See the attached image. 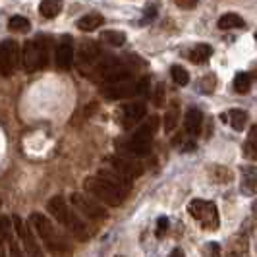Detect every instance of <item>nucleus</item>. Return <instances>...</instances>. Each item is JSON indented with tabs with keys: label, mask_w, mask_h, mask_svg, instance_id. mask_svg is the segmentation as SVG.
I'll return each mask as SVG.
<instances>
[{
	"label": "nucleus",
	"mask_w": 257,
	"mask_h": 257,
	"mask_svg": "<svg viewBox=\"0 0 257 257\" xmlns=\"http://www.w3.org/2000/svg\"><path fill=\"white\" fill-rule=\"evenodd\" d=\"M49 213H51L54 219L58 220V224H62L66 230L72 232L76 238L79 240H85V238H89V228H87V224L81 220V217L77 215L74 209H70L68 203H66V199L62 195H56V197H52L51 201H49Z\"/></svg>",
	"instance_id": "f257e3e1"
},
{
	"label": "nucleus",
	"mask_w": 257,
	"mask_h": 257,
	"mask_svg": "<svg viewBox=\"0 0 257 257\" xmlns=\"http://www.w3.org/2000/svg\"><path fill=\"white\" fill-rule=\"evenodd\" d=\"M29 224L33 226V230L37 232V236L43 240V244L47 245L52 253H64V251H68L66 240L56 232V228L52 226V222L47 219L45 215H41V213H31Z\"/></svg>",
	"instance_id": "f03ea898"
},
{
	"label": "nucleus",
	"mask_w": 257,
	"mask_h": 257,
	"mask_svg": "<svg viewBox=\"0 0 257 257\" xmlns=\"http://www.w3.org/2000/svg\"><path fill=\"white\" fill-rule=\"evenodd\" d=\"M49 39L39 37L33 41L24 43V51H22V64L27 74H33L41 68L49 64Z\"/></svg>",
	"instance_id": "7ed1b4c3"
},
{
	"label": "nucleus",
	"mask_w": 257,
	"mask_h": 257,
	"mask_svg": "<svg viewBox=\"0 0 257 257\" xmlns=\"http://www.w3.org/2000/svg\"><path fill=\"white\" fill-rule=\"evenodd\" d=\"M157 128H159V118L151 116V120H147L143 126H140L130 136L126 142H122L124 149L132 155H147L151 151V142H153Z\"/></svg>",
	"instance_id": "20e7f679"
},
{
	"label": "nucleus",
	"mask_w": 257,
	"mask_h": 257,
	"mask_svg": "<svg viewBox=\"0 0 257 257\" xmlns=\"http://www.w3.org/2000/svg\"><path fill=\"white\" fill-rule=\"evenodd\" d=\"M83 190L85 193L93 197L95 201H99V203H104V205H120L126 197L124 195H120V193L116 192L114 188H110L106 182H103L99 176H89V178H85L83 182Z\"/></svg>",
	"instance_id": "39448f33"
},
{
	"label": "nucleus",
	"mask_w": 257,
	"mask_h": 257,
	"mask_svg": "<svg viewBox=\"0 0 257 257\" xmlns=\"http://www.w3.org/2000/svg\"><path fill=\"white\" fill-rule=\"evenodd\" d=\"M147 91H149V79L147 77H143L140 81L124 79V81H118V83H106V85L101 87V93L106 99H110V101L126 99V97H136V95H145Z\"/></svg>",
	"instance_id": "423d86ee"
},
{
	"label": "nucleus",
	"mask_w": 257,
	"mask_h": 257,
	"mask_svg": "<svg viewBox=\"0 0 257 257\" xmlns=\"http://www.w3.org/2000/svg\"><path fill=\"white\" fill-rule=\"evenodd\" d=\"M188 211H190V215L193 219L201 222V226L205 230H217L219 228L220 219L215 203L205 201V199H192L190 205H188Z\"/></svg>",
	"instance_id": "0eeeda50"
},
{
	"label": "nucleus",
	"mask_w": 257,
	"mask_h": 257,
	"mask_svg": "<svg viewBox=\"0 0 257 257\" xmlns=\"http://www.w3.org/2000/svg\"><path fill=\"white\" fill-rule=\"evenodd\" d=\"M70 203L74 207L77 215H83L91 220H104L108 217L106 209H104L99 201H95L93 197H89L87 193H72Z\"/></svg>",
	"instance_id": "6e6552de"
},
{
	"label": "nucleus",
	"mask_w": 257,
	"mask_h": 257,
	"mask_svg": "<svg viewBox=\"0 0 257 257\" xmlns=\"http://www.w3.org/2000/svg\"><path fill=\"white\" fill-rule=\"evenodd\" d=\"M20 64V47L16 41H4L0 45V76L10 77Z\"/></svg>",
	"instance_id": "1a4fd4ad"
},
{
	"label": "nucleus",
	"mask_w": 257,
	"mask_h": 257,
	"mask_svg": "<svg viewBox=\"0 0 257 257\" xmlns=\"http://www.w3.org/2000/svg\"><path fill=\"white\" fill-rule=\"evenodd\" d=\"M12 222L16 232H18V236H20V240H22V244H24V253H26V257H45L43 255V249L39 247L37 240L33 236V232H31V228L27 226L26 222L20 219V217H12Z\"/></svg>",
	"instance_id": "9d476101"
},
{
	"label": "nucleus",
	"mask_w": 257,
	"mask_h": 257,
	"mask_svg": "<svg viewBox=\"0 0 257 257\" xmlns=\"http://www.w3.org/2000/svg\"><path fill=\"white\" fill-rule=\"evenodd\" d=\"M99 74L104 81L108 83H118V81H124V79H130L132 76V70L128 68L126 62L122 60H116V58H110L103 64L99 66Z\"/></svg>",
	"instance_id": "9b49d317"
},
{
	"label": "nucleus",
	"mask_w": 257,
	"mask_h": 257,
	"mask_svg": "<svg viewBox=\"0 0 257 257\" xmlns=\"http://www.w3.org/2000/svg\"><path fill=\"white\" fill-rule=\"evenodd\" d=\"M97 176H99L103 182H106L110 188H114L120 195L128 197L130 190H132V180L126 178L124 174H120V172L114 170V168H101V170L97 172Z\"/></svg>",
	"instance_id": "f8f14e48"
},
{
	"label": "nucleus",
	"mask_w": 257,
	"mask_h": 257,
	"mask_svg": "<svg viewBox=\"0 0 257 257\" xmlns=\"http://www.w3.org/2000/svg\"><path fill=\"white\" fill-rule=\"evenodd\" d=\"M110 165L114 170H118L120 174H124L126 178L134 180V178H140L143 174V165L136 159H130V157H122V155H114L110 157Z\"/></svg>",
	"instance_id": "ddd939ff"
},
{
	"label": "nucleus",
	"mask_w": 257,
	"mask_h": 257,
	"mask_svg": "<svg viewBox=\"0 0 257 257\" xmlns=\"http://www.w3.org/2000/svg\"><path fill=\"white\" fill-rule=\"evenodd\" d=\"M54 60L58 70H70L72 68V60H74V43L70 37H64L58 47H56V54H54Z\"/></svg>",
	"instance_id": "4468645a"
},
{
	"label": "nucleus",
	"mask_w": 257,
	"mask_h": 257,
	"mask_svg": "<svg viewBox=\"0 0 257 257\" xmlns=\"http://www.w3.org/2000/svg\"><path fill=\"white\" fill-rule=\"evenodd\" d=\"M145 116V104L143 103H130L122 108L120 112V122L124 128H134L136 124H140Z\"/></svg>",
	"instance_id": "2eb2a0df"
},
{
	"label": "nucleus",
	"mask_w": 257,
	"mask_h": 257,
	"mask_svg": "<svg viewBox=\"0 0 257 257\" xmlns=\"http://www.w3.org/2000/svg\"><path fill=\"white\" fill-rule=\"evenodd\" d=\"M184 124H186V132H188L190 136H197V134L201 132V126H203V112H201L199 108L192 106V108L186 112Z\"/></svg>",
	"instance_id": "dca6fc26"
},
{
	"label": "nucleus",
	"mask_w": 257,
	"mask_h": 257,
	"mask_svg": "<svg viewBox=\"0 0 257 257\" xmlns=\"http://www.w3.org/2000/svg\"><path fill=\"white\" fill-rule=\"evenodd\" d=\"M222 120H226L236 132H242L245 128V124H247V120H249V116L242 108H232V110H228L226 114L222 116Z\"/></svg>",
	"instance_id": "f3484780"
},
{
	"label": "nucleus",
	"mask_w": 257,
	"mask_h": 257,
	"mask_svg": "<svg viewBox=\"0 0 257 257\" xmlns=\"http://www.w3.org/2000/svg\"><path fill=\"white\" fill-rule=\"evenodd\" d=\"M104 24V18L101 14H85L77 20V27L81 31H95Z\"/></svg>",
	"instance_id": "a211bd4d"
},
{
	"label": "nucleus",
	"mask_w": 257,
	"mask_h": 257,
	"mask_svg": "<svg viewBox=\"0 0 257 257\" xmlns=\"http://www.w3.org/2000/svg\"><path fill=\"white\" fill-rule=\"evenodd\" d=\"M242 190L245 193H255L257 190V168L255 167H244L242 168Z\"/></svg>",
	"instance_id": "6ab92c4d"
},
{
	"label": "nucleus",
	"mask_w": 257,
	"mask_h": 257,
	"mask_svg": "<svg viewBox=\"0 0 257 257\" xmlns=\"http://www.w3.org/2000/svg\"><path fill=\"white\" fill-rule=\"evenodd\" d=\"M39 12L43 18H56L62 12V0H41L39 4Z\"/></svg>",
	"instance_id": "aec40b11"
},
{
	"label": "nucleus",
	"mask_w": 257,
	"mask_h": 257,
	"mask_svg": "<svg viewBox=\"0 0 257 257\" xmlns=\"http://www.w3.org/2000/svg\"><path fill=\"white\" fill-rule=\"evenodd\" d=\"M219 27L220 29H240V27H245V22L242 20V16L234 12L222 14L219 20Z\"/></svg>",
	"instance_id": "412c9836"
},
{
	"label": "nucleus",
	"mask_w": 257,
	"mask_h": 257,
	"mask_svg": "<svg viewBox=\"0 0 257 257\" xmlns=\"http://www.w3.org/2000/svg\"><path fill=\"white\" fill-rule=\"evenodd\" d=\"M211 56H213V49H211L209 45H205V43L193 47L192 52H190V60L195 62V64H203V62H207Z\"/></svg>",
	"instance_id": "4be33fe9"
},
{
	"label": "nucleus",
	"mask_w": 257,
	"mask_h": 257,
	"mask_svg": "<svg viewBox=\"0 0 257 257\" xmlns=\"http://www.w3.org/2000/svg\"><path fill=\"white\" fill-rule=\"evenodd\" d=\"M101 39H103L104 43H108V45H112V47H122L124 43H126V33L124 31H116V29H106L101 33Z\"/></svg>",
	"instance_id": "5701e85b"
},
{
	"label": "nucleus",
	"mask_w": 257,
	"mask_h": 257,
	"mask_svg": "<svg viewBox=\"0 0 257 257\" xmlns=\"http://www.w3.org/2000/svg\"><path fill=\"white\" fill-rule=\"evenodd\" d=\"M178 118H180V110H178V104H170L165 112V120H163V126L167 132H172L178 124Z\"/></svg>",
	"instance_id": "b1692460"
},
{
	"label": "nucleus",
	"mask_w": 257,
	"mask_h": 257,
	"mask_svg": "<svg viewBox=\"0 0 257 257\" xmlns=\"http://www.w3.org/2000/svg\"><path fill=\"white\" fill-rule=\"evenodd\" d=\"M211 180L219 182V184H228L234 180V174L230 168L226 167H213L211 168Z\"/></svg>",
	"instance_id": "393cba45"
},
{
	"label": "nucleus",
	"mask_w": 257,
	"mask_h": 257,
	"mask_svg": "<svg viewBox=\"0 0 257 257\" xmlns=\"http://www.w3.org/2000/svg\"><path fill=\"white\" fill-rule=\"evenodd\" d=\"M234 89H236V93H240V95L247 93V91L251 89V76L245 74V72L236 74V77H234Z\"/></svg>",
	"instance_id": "a878e982"
},
{
	"label": "nucleus",
	"mask_w": 257,
	"mask_h": 257,
	"mask_svg": "<svg viewBox=\"0 0 257 257\" xmlns=\"http://www.w3.org/2000/svg\"><path fill=\"white\" fill-rule=\"evenodd\" d=\"M81 58L85 60V62H93L97 56H99V47H97V43H93V41H85V43H81Z\"/></svg>",
	"instance_id": "bb28decb"
},
{
	"label": "nucleus",
	"mask_w": 257,
	"mask_h": 257,
	"mask_svg": "<svg viewBox=\"0 0 257 257\" xmlns=\"http://www.w3.org/2000/svg\"><path fill=\"white\" fill-rule=\"evenodd\" d=\"M170 76H172V81H174L176 85H182V87H184V85L190 83V74H188V70L182 68V66H172Z\"/></svg>",
	"instance_id": "cd10ccee"
},
{
	"label": "nucleus",
	"mask_w": 257,
	"mask_h": 257,
	"mask_svg": "<svg viewBox=\"0 0 257 257\" xmlns=\"http://www.w3.org/2000/svg\"><path fill=\"white\" fill-rule=\"evenodd\" d=\"M245 155L249 159H257V126L249 130L247 134V142H245Z\"/></svg>",
	"instance_id": "c85d7f7f"
},
{
	"label": "nucleus",
	"mask_w": 257,
	"mask_h": 257,
	"mask_svg": "<svg viewBox=\"0 0 257 257\" xmlns=\"http://www.w3.org/2000/svg\"><path fill=\"white\" fill-rule=\"evenodd\" d=\"M29 20L24 18V16H12L8 20V29L10 31H27L29 29Z\"/></svg>",
	"instance_id": "c756f323"
},
{
	"label": "nucleus",
	"mask_w": 257,
	"mask_h": 257,
	"mask_svg": "<svg viewBox=\"0 0 257 257\" xmlns=\"http://www.w3.org/2000/svg\"><path fill=\"white\" fill-rule=\"evenodd\" d=\"M12 238V224H10V219L2 217L0 219V245H4V242H8Z\"/></svg>",
	"instance_id": "7c9ffc66"
},
{
	"label": "nucleus",
	"mask_w": 257,
	"mask_h": 257,
	"mask_svg": "<svg viewBox=\"0 0 257 257\" xmlns=\"http://www.w3.org/2000/svg\"><path fill=\"white\" fill-rule=\"evenodd\" d=\"M232 255L234 257H245L247 255V242H245V240H234Z\"/></svg>",
	"instance_id": "2f4dec72"
},
{
	"label": "nucleus",
	"mask_w": 257,
	"mask_h": 257,
	"mask_svg": "<svg viewBox=\"0 0 257 257\" xmlns=\"http://www.w3.org/2000/svg\"><path fill=\"white\" fill-rule=\"evenodd\" d=\"M215 87H217V77H215V74H209V76H205L201 79V89L205 91V93H213Z\"/></svg>",
	"instance_id": "473e14b6"
},
{
	"label": "nucleus",
	"mask_w": 257,
	"mask_h": 257,
	"mask_svg": "<svg viewBox=\"0 0 257 257\" xmlns=\"http://www.w3.org/2000/svg\"><path fill=\"white\" fill-rule=\"evenodd\" d=\"M155 16H157V4H155V2H147V6H145V12H143V18H142V24H147V22H151Z\"/></svg>",
	"instance_id": "72a5a7b5"
},
{
	"label": "nucleus",
	"mask_w": 257,
	"mask_h": 257,
	"mask_svg": "<svg viewBox=\"0 0 257 257\" xmlns=\"http://www.w3.org/2000/svg\"><path fill=\"white\" fill-rule=\"evenodd\" d=\"M167 230H168V219L167 217H161V219L157 220V238H163L165 234H167Z\"/></svg>",
	"instance_id": "f704fd0d"
},
{
	"label": "nucleus",
	"mask_w": 257,
	"mask_h": 257,
	"mask_svg": "<svg viewBox=\"0 0 257 257\" xmlns=\"http://www.w3.org/2000/svg\"><path fill=\"white\" fill-rule=\"evenodd\" d=\"M8 251H10V257H24V255H22L20 245H18V242H16L14 238H10V240H8Z\"/></svg>",
	"instance_id": "c9c22d12"
},
{
	"label": "nucleus",
	"mask_w": 257,
	"mask_h": 257,
	"mask_svg": "<svg viewBox=\"0 0 257 257\" xmlns=\"http://www.w3.org/2000/svg\"><path fill=\"white\" fill-rule=\"evenodd\" d=\"M205 253H207V257H220V245H219V244H215V242L207 244Z\"/></svg>",
	"instance_id": "e433bc0d"
},
{
	"label": "nucleus",
	"mask_w": 257,
	"mask_h": 257,
	"mask_svg": "<svg viewBox=\"0 0 257 257\" xmlns=\"http://www.w3.org/2000/svg\"><path fill=\"white\" fill-rule=\"evenodd\" d=\"M174 2L178 4V8H182V10H192L197 4V0H174Z\"/></svg>",
	"instance_id": "4c0bfd02"
},
{
	"label": "nucleus",
	"mask_w": 257,
	"mask_h": 257,
	"mask_svg": "<svg viewBox=\"0 0 257 257\" xmlns=\"http://www.w3.org/2000/svg\"><path fill=\"white\" fill-rule=\"evenodd\" d=\"M170 257H184V251L176 247V249H172V253H170Z\"/></svg>",
	"instance_id": "58836bf2"
},
{
	"label": "nucleus",
	"mask_w": 257,
	"mask_h": 257,
	"mask_svg": "<svg viewBox=\"0 0 257 257\" xmlns=\"http://www.w3.org/2000/svg\"><path fill=\"white\" fill-rule=\"evenodd\" d=\"M253 215H255V219H257V201L253 203Z\"/></svg>",
	"instance_id": "ea45409f"
},
{
	"label": "nucleus",
	"mask_w": 257,
	"mask_h": 257,
	"mask_svg": "<svg viewBox=\"0 0 257 257\" xmlns=\"http://www.w3.org/2000/svg\"><path fill=\"white\" fill-rule=\"evenodd\" d=\"M0 205H2V199H0Z\"/></svg>",
	"instance_id": "a19ab883"
},
{
	"label": "nucleus",
	"mask_w": 257,
	"mask_h": 257,
	"mask_svg": "<svg viewBox=\"0 0 257 257\" xmlns=\"http://www.w3.org/2000/svg\"><path fill=\"white\" fill-rule=\"evenodd\" d=\"M255 39H257V33H255Z\"/></svg>",
	"instance_id": "79ce46f5"
}]
</instances>
